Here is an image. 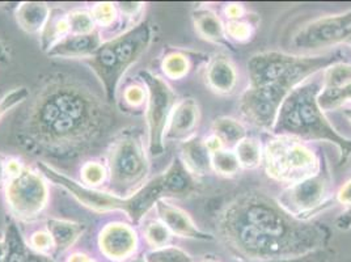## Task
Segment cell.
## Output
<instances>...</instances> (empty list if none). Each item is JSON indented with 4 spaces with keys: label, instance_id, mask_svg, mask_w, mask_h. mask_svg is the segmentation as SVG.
<instances>
[{
    "label": "cell",
    "instance_id": "obj_1",
    "mask_svg": "<svg viewBox=\"0 0 351 262\" xmlns=\"http://www.w3.org/2000/svg\"><path fill=\"white\" fill-rule=\"evenodd\" d=\"M114 123L108 102L70 75L49 76L17 117L15 138L27 152L58 160L86 155Z\"/></svg>",
    "mask_w": 351,
    "mask_h": 262
},
{
    "label": "cell",
    "instance_id": "obj_2",
    "mask_svg": "<svg viewBox=\"0 0 351 262\" xmlns=\"http://www.w3.org/2000/svg\"><path fill=\"white\" fill-rule=\"evenodd\" d=\"M217 231L226 247L249 262L303 257L322 250L332 239L325 224L293 218L277 198L261 191L243 193L226 204Z\"/></svg>",
    "mask_w": 351,
    "mask_h": 262
},
{
    "label": "cell",
    "instance_id": "obj_3",
    "mask_svg": "<svg viewBox=\"0 0 351 262\" xmlns=\"http://www.w3.org/2000/svg\"><path fill=\"white\" fill-rule=\"evenodd\" d=\"M339 60H343L341 51L295 56L283 67L243 92L239 100L241 116L258 129L273 130L279 108L293 89Z\"/></svg>",
    "mask_w": 351,
    "mask_h": 262
},
{
    "label": "cell",
    "instance_id": "obj_4",
    "mask_svg": "<svg viewBox=\"0 0 351 262\" xmlns=\"http://www.w3.org/2000/svg\"><path fill=\"white\" fill-rule=\"evenodd\" d=\"M322 79H308L295 88L279 108L274 135H287L303 142H328L338 151L339 165L351 156V138L342 135L325 116L319 104Z\"/></svg>",
    "mask_w": 351,
    "mask_h": 262
},
{
    "label": "cell",
    "instance_id": "obj_5",
    "mask_svg": "<svg viewBox=\"0 0 351 262\" xmlns=\"http://www.w3.org/2000/svg\"><path fill=\"white\" fill-rule=\"evenodd\" d=\"M38 169L54 184L67 190L79 204L86 206L89 210L96 213L122 211L134 224H139L142 219L146 217L147 213L152 207H155V204L160 200L173 198L164 174L149 180L132 195L121 197L114 194L113 191L108 193L79 184L73 178L60 174L44 161L38 163Z\"/></svg>",
    "mask_w": 351,
    "mask_h": 262
},
{
    "label": "cell",
    "instance_id": "obj_6",
    "mask_svg": "<svg viewBox=\"0 0 351 262\" xmlns=\"http://www.w3.org/2000/svg\"><path fill=\"white\" fill-rule=\"evenodd\" d=\"M151 41V25L142 23L122 36L103 43L99 50L88 58V64L103 83L108 102L116 100L122 76L146 53Z\"/></svg>",
    "mask_w": 351,
    "mask_h": 262
},
{
    "label": "cell",
    "instance_id": "obj_7",
    "mask_svg": "<svg viewBox=\"0 0 351 262\" xmlns=\"http://www.w3.org/2000/svg\"><path fill=\"white\" fill-rule=\"evenodd\" d=\"M324 161L306 142L287 135H274L263 147L266 175L287 187L319 174Z\"/></svg>",
    "mask_w": 351,
    "mask_h": 262
},
{
    "label": "cell",
    "instance_id": "obj_8",
    "mask_svg": "<svg viewBox=\"0 0 351 262\" xmlns=\"http://www.w3.org/2000/svg\"><path fill=\"white\" fill-rule=\"evenodd\" d=\"M108 171L114 194L141 189L149 174V160L141 131L129 128L121 131L108 151Z\"/></svg>",
    "mask_w": 351,
    "mask_h": 262
},
{
    "label": "cell",
    "instance_id": "obj_9",
    "mask_svg": "<svg viewBox=\"0 0 351 262\" xmlns=\"http://www.w3.org/2000/svg\"><path fill=\"white\" fill-rule=\"evenodd\" d=\"M335 200L333 177L328 161L319 174L289 185L277 197L278 204L293 218L311 222L326 210Z\"/></svg>",
    "mask_w": 351,
    "mask_h": 262
},
{
    "label": "cell",
    "instance_id": "obj_10",
    "mask_svg": "<svg viewBox=\"0 0 351 262\" xmlns=\"http://www.w3.org/2000/svg\"><path fill=\"white\" fill-rule=\"evenodd\" d=\"M5 200L17 218L33 220L44 211L49 190L41 176L14 159L5 163Z\"/></svg>",
    "mask_w": 351,
    "mask_h": 262
},
{
    "label": "cell",
    "instance_id": "obj_11",
    "mask_svg": "<svg viewBox=\"0 0 351 262\" xmlns=\"http://www.w3.org/2000/svg\"><path fill=\"white\" fill-rule=\"evenodd\" d=\"M147 91V130H148V151L154 156H160L164 152L165 130L177 104L175 91L160 76L149 71H141Z\"/></svg>",
    "mask_w": 351,
    "mask_h": 262
},
{
    "label": "cell",
    "instance_id": "obj_12",
    "mask_svg": "<svg viewBox=\"0 0 351 262\" xmlns=\"http://www.w3.org/2000/svg\"><path fill=\"white\" fill-rule=\"evenodd\" d=\"M351 40V10L336 15L322 16L304 24L293 34L295 49L302 51H316Z\"/></svg>",
    "mask_w": 351,
    "mask_h": 262
},
{
    "label": "cell",
    "instance_id": "obj_13",
    "mask_svg": "<svg viewBox=\"0 0 351 262\" xmlns=\"http://www.w3.org/2000/svg\"><path fill=\"white\" fill-rule=\"evenodd\" d=\"M99 247L109 260L125 261L132 257L138 248V235L132 226L113 222L100 231Z\"/></svg>",
    "mask_w": 351,
    "mask_h": 262
},
{
    "label": "cell",
    "instance_id": "obj_14",
    "mask_svg": "<svg viewBox=\"0 0 351 262\" xmlns=\"http://www.w3.org/2000/svg\"><path fill=\"white\" fill-rule=\"evenodd\" d=\"M155 207L159 220L167 226L172 235L201 241H211L215 239L211 233L201 230L185 210L168 202V200H160Z\"/></svg>",
    "mask_w": 351,
    "mask_h": 262
},
{
    "label": "cell",
    "instance_id": "obj_15",
    "mask_svg": "<svg viewBox=\"0 0 351 262\" xmlns=\"http://www.w3.org/2000/svg\"><path fill=\"white\" fill-rule=\"evenodd\" d=\"M201 122V108L194 99L188 97L177 102L172 110L167 130L165 141L184 142L194 136Z\"/></svg>",
    "mask_w": 351,
    "mask_h": 262
},
{
    "label": "cell",
    "instance_id": "obj_16",
    "mask_svg": "<svg viewBox=\"0 0 351 262\" xmlns=\"http://www.w3.org/2000/svg\"><path fill=\"white\" fill-rule=\"evenodd\" d=\"M206 86L220 96H230L239 83L236 66L227 56L218 54L210 59L205 70Z\"/></svg>",
    "mask_w": 351,
    "mask_h": 262
},
{
    "label": "cell",
    "instance_id": "obj_17",
    "mask_svg": "<svg viewBox=\"0 0 351 262\" xmlns=\"http://www.w3.org/2000/svg\"><path fill=\"white\" fill-rule=\"evenodd\" d=\"M191 19L195 32L201 38L234 51V45L230 43L226 34V25L215 11L206 7H198L193 11Z\"/></svg>",
    "mask_w": 351,
    "mask_h": 262
},
{
    "label": "cell",
    "instance_id": "obj_18",
    "mask_svg": "<svg viewBox=\"0 0 351 262\" xmlns=\"http://www.w3.org/2000/svg\"><path fill=\"white\" fill-rule=\"evenodd\" d=\"M103 45L100 33L96 30L89 34H69L49 53L53 58H86L92 57Z\"/></svg>",
    "mask_w": 351,
    "mask_h": 262
},
{
    "label": "cell",
    "instance_id": "obj_19",
    "mask_svg": "<svg viewBox=\"0 0 351 262\" xmlns=\"http://www.w3.org/2000/svg\"><path fill=\"white\" fill-rule=\"evenodd\" d=\"M180 152V160L195 178L205 177L213 172L211 154L206 147L205 139L197 135L191 136L181 142Z\"/></svg>",
    "mask_w": 351,
    "mask_h": 262
},
{
    "label": "cell",
    "instance_id": "obj_20",
    "mask_svg": "<svg viewBox=\"0 0 351 262\" xmlns=\"http://www.w3.org/2000/svg\"><path fill=\"white\" fill-rule=\"evenodd\" d=\"M46 231L50 233L57 252L63 253L79 240L86 231V226L73 220L50 218L46 220Z\"/></svg>",
    "mask_w": 351,
    "mask_h": 262
},
{
    "label": "cell",
    "instance_id": "obj_21",
    "mask_svg": "<svg viewBox=\"0 0 351 262\" xmlns=\"http://www.w3.org/2000/svg\"><path fill=\"white\" fill-rule=\"evenodd\" d=\"M50 8L45 3L38 1H27L21 3L16 11V20L20 28L27 33L34 34L40 33L47 23L50 16Z\"/></svg>",
    "mask_w": 351,
    "mask_h": 262
},
{
    "label": "cell",
    "instance_id": "obj_22",
    "mask_svg": "<svg viewBox=\"0 0 351 262\" xmlns=\"http://www.w3.org/2000/svg\"><path fill=\"white\" fill-rule=\"evenodd\" d=\"M70 34L69 14L63 10H51L44 29L41 32V49L49 53L56 45Z\"/></svg>",
    "mask_w": 351,
    "mask_h": 262
},
{
    "label": "cell",
    "instance_id": "obj_23",
    "mask_svg": "<svg viewBox=\"0 0 351 262\" xmlns=\"http://www.w3.org/2000/svg\"><path fill=\"white\" fill-rule=\"evenodd\" d=\"M213 134L218 136L223 146L234 150L239 142L248 136L247 128L232 117H218L213 122Z\"/></svg>",
    "mask_w": 351,
    "mask_h": 262
},
{
    "label": "cell",
    "instance_id": "obj_24",
    "mask_svg": "<svg viewBox=\"0 0 351 262\" xmlns=\"http://www.w3.org/2000/svg\"><path fill=\"white\" fill-rule=\"evenodd\" d=\"M5 254L3 262H27L28 247L20 228L14 220H8L4 235Z\"/></svg>",
    "mask_w": 351,
    "mask_h": 262
},
{
    "label": "cell",
    "instance_id": "obj_25",
    "mask_svg": "<svg viewBox=\"0 0 351 262\" xmlns=\"http://www.w3.org/2000/svg\"><path fill=\"white\" fill-rule=\"evenodd\" d=\"M161 70L168 79L180 80L188 76L191 70V56L180 49L172 50L165 54L161 62Z\"/></svg>",
    "mask_w": 351,
    "mask_h": 262
},
{
    "label": "cell",
    "instance_id": "obj_26",
    "mask_svg": "<svg viewBox=\"0 0 351 262\" xmlns=\"http://www.w3.org/2000/svg\"><path fill=\"white\" fill-rule=\"evenodd\" d=\"M234 152L244 169H254L263 164V145L256 138H244L236 145Z\"/></svg>",
    "mask_w": 351,
    "mask_h": 262
},
{
    "label": "cell",
    "instance_id": "obj_27",
    "mask_svg": "<svg viewBox=\"0 0 351 262\" xmlns=\"http://www.w3.org/2000/svg\"><path fill=\"white\" fill-rule=\"evenodd\" d=\"M322 89L342 87L351 82V63L339 60L322 71Z\"/></svg>",
    "mask_w": 351,
    "mask_h": 262
},
{
    "label": "cell",
    "instance_id": "obj_28",
    "mask_svg": "<svg viewBox=\"0 0 351 262\" xmlns=\"http://www.w3.org/2000/svg\"><path fill=\"white\" fill-rule=\"evenodd\" d=\"M211 167L217 175L226 178L234 177L241 169L234 150L230 148H223L218 152L211 154Z\"/></svg>",
    "mask_w": 351,
    "mask_h": 262
},
{
    "label": "cell",
    "instance_id": "obj_29",
    "mask_svg": "<svg viewBox=\"0 0 351 262\" xmlns=\"http://www.w3.org/2000/svg\"><path fill=\"white\" fill-rule=\"evenodd\" d=\"M319 104L322 110H333L343 105L351 104V82L342 87L333 89H322Z\"/></svg>",
    "mask_w": 351,
    "mask_h": 262
},
{
    "label": "cell",
    "instance_id": "obj_30",
    "mask_svg": "<svg viewBox=\"0 0 351 262\" xmlns=\"http://www.w3.org/2000/svg\"><path fill=\"white\" fill-rule=\"evenodd\" d=\"M226 34L230 43H237V44H248L249 41L253 40L256 33V24L249 20H234L227 21L226 24Z\"/></svg>",
    "mask_w": 351,
    "mask_h": 262
},
{
    "label": "cell",
    "instance_id": "obj_31",
    "mask_svg": "<svg viewBox=\"0 0 351 262\" xmlns=\"http://www.w3.org/2000/svg\"><path fill=\"white\" fill-rule=\"evenodd\" d=\"M143 233L147 244L152 249L167 247L172 239V233L161 220H148Z\"/></svg>",
    "mask_w": 351,
    "mask_h": 262
},
{
    "label": "cell",
    "instance_id": "obj_32",
    "mask_svg": "<svg viewBox=\"0 0 351 262\" xmlns=\"http://www.w3.org/2000/svg\"><path fill=\"white\" fill-rule=\"evenodd\" d=\"M143 257L146 262H194V259L186 250L173 246L152 249Z\"/></svg>",
    "mask_w": 351,
    "mask_h": 262
},
{
    "label": "cell",
    "instance_id": "obj_33",
    "mask_svg": "<svg viewBox=\"0 0 351 262\" xmlns=\"http://www.w3.org/2000/svg\"><path fill=\"white\" fill-rule=\"evenodd\" d=\"M336 200L339 204H345L346 210L337 218L336 227L338 230L346 231L351 228V178L348 180L336 193Z\"/></svg>",
    "mask_w": 351,
    "mask_h": 262
},
{
    "label": "cell",
    "instance_id": "obj_34",
    "mask_svg": "<svg viewBox=\"0 0 351 262\" xmlns=\"http://www.w3.org/2000/svg\"><path fill=\"white\" fill-rule=\"evenodd\" d=\"M70 34H89L95 32V20L90 12L84 10H75L69 12Z\"/></svg>",
    "mask_w": 351,
    "mask_h": 262
},
{
    "label": "cell",
    "instance_id": "obj_35",
    "mask_svg": "<svg viewBox=\"0 0 351 262\" xmlns=\"http://www.w3.org/2000/svg\"><path fill=\"white\" fill-rule=\"evenodd\" d=\"M82 180L89 188H96L101 185L106 178V168L97 161H88L82 167Z\"/></svg>",
    "mask_w": 351,
    "mask_h": 262
},
{
    "label": "cell",
    "instance_id": "obj_36",
    "mask_svg": "<svg viewBox=\"0 0 351 262\" xmlns=\"http://www.w3.org/2000/svg\"><path fill=\"white\" fill-rule=\"evenodd\" d=\"M90 15L95 24L108 28L112 27L117 19V7L113 3H97L92 7Z\"/></svg>",
    "mask_w": 351,
    "mask_h": 262
},
{
    "label": "cell",
    "instance_id": "obj_37",
    "mask_svg": "<svg viewBox=\"0 0 351 262\" xmlns=\"http://www.w3.org/2000/svg\"><path fill=\"white\" fill-rule=\"evenodd\" d=\"M29 95V89L27 87L15 88L11 92L5 93L0 99V119L5 116L11 109H14L17 105L27 102Z\"/></svg>",
    "mask_w": 351,
    "mask_h": 262
},
{
    "label": "cell",
    "instance_id": "obj_38",
    "mask_svg": "<svg viewBox=\"0 0 351 262\" xmlns=\"http://www.w3.org/2000/svg\"><path fill=\"white\" fill-rule=\"evenodd\" d=\"M122 102L129 109H139L147 102V91L145 86L130 84L122 93Z\"/></svg>",
    "mask_w": 351,
    "mask_h": 262
},
{
    "label": "cell",
    "instance_id": "obj_39",
    "mask_svg": "<svg viewBox=\"0 0 351 262\" xmlns=\"http://www.w3.org/2000/svg\"><path fill=\"white\" fill-rule=\"evenodd\" d=\"M29 244L33 252L46 254L51 248H54L53 239L47 231H36L32 233L29 239Z\"/></svg>",
    "mask_w": 351,
    "mask_h": 262
},
{
    "label": "cell",
    "instance_id": "obj_40",
    "mask_svg": "<svg viewBox=\"0 0 351 262\" xmlns=\"http://www.w3.org/2000/svg\"><path fill=\"white\" fill-rule=\"evenodd\" d=\"M223 14L226 16L227 21H234V20H243L248 15L247 8L240 4V3H228L224 5Z\"/></svg>",
    "mask_w": 351,
    "mask_h": 262
},
{
    "label": "cell",
    "instance_id": "obj_41",
    "mask_svg": "<svg viewBox=\"0 0 351 262\" xmlns=\"http://www.w3.org/2000/svg\"><path fill=\"white\" fill-rule=\"evenodd\" d=\"M267 262H328V254H326V252L322 249V250H317V252L309 253V254H306V256H303V257H298V259Z\"/></svg>",
    "mask_w": 351,
    "mask_h": 262
},
{
    "label": "cell",
    "instance_id": "obj_42",
    "mask_svg": "<svg viewBox=\"0 0 351 262\" xmlns=\"http://www.w3.org/2000/svg\"><path fill=\"white\" fill-rule=\"evenodd\" d=\"M143 5H145L143 3H132V1L118 3V8L121 10V12H122L123 15L129 16V17L138 15V14L142 11Z\"/></svg>",
    "mask_w": 351,
    "mask_h": 262
},
{
    "label": "cell",
    "instance_id": "obj_43",
    "mask_svg": "<svg viewBox=\"0 0 351 262\" xmlns=\"http://www.w3.org/2000/svg\"><path fill=\"white\" fill-rule=\"evenodd\" d=\"M205 145L207 148H208V151H210V154H214V152H218L220 150H223V148H226V147L223 146V143L220 142L219 138L218 136H215L214 134H211L210 136H207L205 139Z\"/></svg>",
    "mask_w": 351,
    "mask_h": 262
},
{
    "label": "cell",
    "instance_id": "obj_44",
    "mask_svg": "<svg viewBox=\"0 0 351 262\" xmlns=\"http://www.w3.org/2000/svg\"><path fill=\"white\" fill-rule=\"evenodd\" d=\"M27 262H56L50 256L43 254V253H37L33 250H28V256H27Z\"/></svg>",
    "mask_w": 351,
    "mask_h": 262
},
{
    "label": "cell",
    "instance_id": "obj_45",
    "mask_svg": "<svg viewBox=\"0 0 351 262\" xmlns=\"http://www.w3.org/2000/svg\"><path fill=\"white\" fill-rule=\"evenodd\" d=\"M67 262H97L95 259H92V257H89L88 254L86 253H80V252H77V253H73L71 254L69 259H67Z\"/></svg>",
    "mask_w": 351,
    "mask_h": 262
},
{
    "label": "cell",
    "instance_id": "obj_46",
    "mask_svg": "<svg viewBox=\"0 0 351 262\" xmlns=\"http://www.w3.org/2000/svg\"><path fill=\"white\" fill-rule=\"evenodd\" d=\"M10 60V54L4 44L0 41V63H7Z\"/></svg>",
    "mask_w": 351,
    "mask_h": 262
},
{
    "label": "cell",
    "instance_id": "obj_47",
    "mask_svg": "<svg viewBox=\"0 0 351 262\" xmlns=\"http://www.w3.org/2000/svg\"><path fill=\"white\" fill-rule=\"evenodd\" d=\"M4 180H5V163L0 158V185L4 182Z\"/></svg>",
    "mask_w": 351,
    "mask_h": 262
},
{
    "label": "cell",
    "instance_id": "obj_48",
    "mask_svg": "<svg viewBox=\"0 0 351 262\" xmlns=\"http://www.w3.org/2000/svg\"><path fill=\"white\" fill-rule=\"evenodd\" d=\"M4 254H5V243L3 239V240H0V262H3Z\"/></svg>",
    "mask_w": 351,
    "mask_h": 262
},
{
    "label": "cell",
    "instance_id": "obj_49",
    "mask_svg": "<svg viewBox=\"0 0 351 262\" xmlns=\"http://www.w3.org/2000/svg\"><path fill=\"white\" fill-rule=\"evenodd\" d=\"M122 262H146V260H145V257H130Z\"/></svg>",
    "mask_w": 351,
    "mask_h": 262
},
{
    "label": "cell",
    "instance_id": "obj_50",
    "mask_svg": "<svg viewBox=\"0 0 351 262\" xmlns=\"http://www.w3.org/2000/svg\"><path fill=\"white\" fill-rule=\"evenodd\" d=\"M343 116L346 117V119L350 122L351 125V108L343 109Z\"/></svg>",
    "mask_w": 351,
    "mask_h": 262
},
{
    "label": "cell",
    "instance_id": "obj_51",
    "mask_svg": "<svg viewBox=\"0 0 351 262\" xmlns=\"http://www.w3.org/2000/svg\"><path fill=\"white\" fill-rule=\"evenodd\" d=\"M198 262H220L219 260H217L215 257H211V256H206L201 261Z\"/></svg>",
    "mask_w": 351,
    "mask_h": 262
},
{
    "label": "cell",
    "instance_id": "obj_52",
    "mask_svg": "<svg viewBox=\"0 0 351 262\" xmlns=\"http://www.w3.org/2000/svg\"><path fill=\"white\" fill-rule=\"evenodd\" d=\"M348 45H350V46H351V40H350V41H349V43H348Z\"/></svg>",
    "mask_w": 351,
    "mask_h": 262
}]
</instances>
